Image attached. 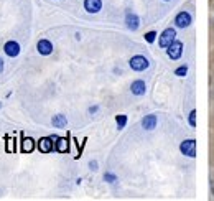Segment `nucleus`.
I'll return each instance as SVG.
<instances>
[{
	"label": "nucleus",
	"mask_w": 214,
	"mask_h": 201,
	"mask_svg": "<svg viewBox=\"0 0 214 201\" xmlns=\"http://www.w3.org/2000/svg\"><path fill=\"white\" fill-rule=\"evenodd\" d=\"M186 71H188L186 66H181V68H178L176 71H175V74H176V76H185V74H186Z\"/></svg>",
	"instance_id": "nucleus-19"
},
{
	"label": "nucleus",
	"mask_w": 214,
	"mask_h": 201,
	"mask_svg": "<svg viewBox=\"0 0 214 201\" xmlns=\"http://www.w3.org/2000/svg\"><path fill=\"white\" fill-rule=\"evenodd\" d=\"M129 64H130V68L134 69V71H145V69L150 66V63L143 55H135V56L130 58Z\"/></svg>",
	"instance_id": "nucleus-1"
},
{
	"label": "nucleus",
	"mask_w": 214,
	"mask_h": 201,
	"mask_svg": "<svg viewBox=\"0 0 214 201\" xmlns=\"http://www.w3.org/2000/svg\"><path fill=\"white\" fill-rule=\"evenodd\" d=\"M84 8L89 13H97L102 8V2L101 0H84Z\"/></svg>",
	"instance_id": "nucleus-8"
},
{
	"label": "nucleus",
	"mask_w": 214,
	"mask_h": 201,
	"mask_svg": "<svg viewBox=\"0 0 214 201\" xmlns=\"http://www.w3.org/2000/svg\"><path fill=\"white\" fill-rule=\"evenodd\" d=\"M56 150L58 152H61V153H66V152L69 150V142H68V139H64V137H58L56 139Z\"/></svg>",
	"instance_id": "nucleus-14"
},
{
	"label": "nucleus",
	"mask_w": 214,
	"mask_h": 201,
	"mask_svg": "<svg viewBox=\"0 0 214 201\" xmlns=\"http://www.w3.org/2000/svg\"><path fill=\"white\" fill-rule=\"evenodd\" d=\"M33 150H35V140L30 139V137H25V139L22 140V152H25V153H31Z\"/></svg>",
	"instance_id": "nucleus-13"
},
{
	"label": "nucleus",
	"mask_w": 214,
	"mask_h": 201,
	"mask_svg": "<svg viewBox=\"0 0 214 201\" xmlns=\"http://www.w3.org/2000/svg\"><path fill=\"white\" fill-rule=\"evenodd\" d=\"M125 23H127L129 30H137L138 25H140V20H138V17H137L135 13L129 12L127 15H125Z\"/></svg>",
	"instance_id": "nucleus-10"
},
{
	"label": "nucleus",
	"mask_w": 214,
	"mask_h": 201,
	"mask_svg": "<svg viewBox=\"0 0 214 201\" xmlns=\"http://www.w3.org/2000/svg\"><path fill=\"white\" fill-rule=\"evenodd\" d=\"M51 137H43V139H40V142H38V149L40 152H43V153H48V152L53 150V142H51Z\"/></svg>",
	"instance_id": "nucleus-11"
},
{
	"label": "nucleus",
	"mask_w": 214,
	"mask_h": 201,
	"mask_svg": "<svg viewBox=\"0 0 214 201\" xmlns=\"http://www.w3.org/2000/svg\"><path fill=\"white\" fill-rule=\"evenodd\" d=\"M3 51H5L7 56H10V58H15V56L20 55V45L17 43V41L10 40V41H7V43L3 45Z\"/></svg>",
	"instance_id": "nucleus-5"
},
{
	"label": "nucleus",
	"mask_w": 214,
	"mask_h": 201,
	"mask_svg": "<svg viewBox=\"0 0 214 201\" xmlns=\"http://www.w3.org/2000/svg\"><path fill=\"white\" fill-rule=\"evenodd\" d=\"M180 150L183 155H186V157H196V140L194 139H186L181 142L180 145Z\"/></svg>",
	"instance_id": "nucleus-3"
},
{
	"label": "nucleus",
	"mask_w": 214,
	"mask_h": 201,
	"mask_svg": "<svg viewBox=\"0 0 214 201\" xmlns=\"http://www.w3.org/2000/svg\"><path fill=\"white\" fill-rule=\"evenodd\" d=\"M155 125H157V115L150 114V115H145V117L142 119V127H143L145 130L155 129Z\"/></svg>",
	"instance_id": "nucleus-12"
},
{
	"label": "nucleus",
	"mask_w": 214,
	"mask_h": 201,
	"mask_svg": "<svg viewBox=\"0 0 214 201\" xmlns=\"http://www.w3.org/2000/svg\"><path fill=\"white\" fill-rule=\"evenodd\" d=\"M145 89H147V86L142 79H137L130 84V91H132L134 96H143V94H145Z\"/></svg>",
	"instance_id": "nucleus-9"
},
{
	"label": "nucleus",
	"mask_w": 214,
	"mask_h": 201,
	"mask_svg": "<svg viewBox=\"0 0 214 201\" xmlns=\"http://www.w3.org/2000/svg\"><path fill=\"white\" fill-rule=\"evenodd\" d=\"M115 121H117V127H119V129H124V125L127 124V115L120 114V115L115 117Z\"/></svg>",
	"instance_id": "nucleus-16"
},
{
	"label": "nucleus",
	"mask_w": 214,
	"mask_h": 201,
	"mask_svg": "<svg viewBox=\"0 0 214 201\" xmlns=\"http://www.w3.org/2000/svg\"><path fill=\"white\" fill-rule=\"evenodd\" d=\"M189 23H191V15L188 12H180L175 17V25L178 28H186L189 27Z\"/></svg>",
	"instance_id": "nucleus-6"
},
{
	"label": "nucleus",
	"mask_w": 214,
	"mask_h": 201,
	"mask_svg": "<svg viewBox=\"0 0 214 201\" xmlns=\"http://www.w3.org/2000/svg\"><path fill=\"white\" fill-rule=\"evenodd\" d=\"M155 36H157L155 31H148V33H145V41L147 43H153V41H155Z\"/></svg>",
	"instance_id": "nucleus-17"
},
{
	"label": "nucleus",
	"mask_w": 214,
	"mask_h": 201,
	"mask_svg": "<svg viewBox=\"0 0 214 201\" xmlns=\"http://www.w3.org/2000/svg\"><path fill=\"white\" fill-rule=\"evenodd\" d=\"M0 107H2V104H0Z\"/></svg>",
	"instance_id": "nucleus-24"
},
{
	"label": "nucleus",
	"mask_w": 214,
	"mask_h": 201,
	"mask_svg": "<svg viewBox=\"0 0 214 201\" xmlns=\"http://www.w3.org/2000/svg\"><path fill=\"white\" fill-rule=\"evenodd\" d=\"M104 180H106V181H109V183H114V181H115V175L106 173V175H104Z\"/></svg>",
	"instance_id": "nucleus-20"
},
{
	"label": "nucleus",
	"mask_w": 214,
	"mask_h": 201,
	"mask_svg": "<svg viewBox=\"0 0 214 201\" xmlns=\"http://www.w3.org/2000/svg\"><path fill=\"white\" fill-rule=\"evenodd\" d=\"M175 40H176V31H175L173 28H166V30H163V33H161L158 43H160L161 48H168Z\"/></svg>",
	"instance_id": "nucleus-2"
},
{
	"label": "nucleus",
	"mask_w": 214,
	"mask_h": 201,
	"mask_svg": "<svg viewBox=\"0 0 214 201\" xmlns=\"http://www.w3.org/2000/svg\"><path fill=\"white\" fill-rule=\"evenodd\" d=\"M89 167H91V170L96 171V170H97V162H96V160H92V162L89 163Z\"/></svg>",
	"instance_id": "nucleus-21"
},
{
	"label": "nucleus",
	"mask_w": 214,
	"mask_h": 201,
	"mask_svg": "<svg viewBox=\"0 0 214 201\" xmlns=\"http://www.w3.org/2000/svg\"><path fill=\"white\" fill-rule=\"evenodd\" d=\"M51 124H53V127H56V129H64V127H66V124H68V121H66V117H64V115L58 114V115H54V117H53Z\"/></svg>",
	"instance_id": "nucleus-15"
},
{
	"label": "nucleus",
	"mask_w": 214,
	"mask_h": 201,
	"mask_svg": "<svg viewBox=\"0 0 214 201\" xmlns=\"http://www.w3.org/2000/svg\"><path fill=\"white\" fill-rule=\"evenodd\" d=\"M3 69H5V63H3V59L0 58V73H3Z\"/></svg>",
	"instance_id": "nucleus-22"
},
{
	"label": "nucleus",
	"mask_w": 214,
	"mask_h": 201,
	"mask_svg": "<svg viewBox=\"0 0 214 201\" xmlns=\"http://www.w3.org/2000/svg\"><path fill=\"white\" fill-rule=\"evenodd\" d=\"M189 124H191L193 127L196 125V111H194V109H193V111L189 112Z\"/></svg>",
	"instance_id": "nucleus-18"
},
{
	"label": "nucleus",
	"mask_w": 214,
	"mask_h": 201,
	"mask_svg": "<svg viewBox=\"0 0 214 201\" xmlns=\"http://www.w3.org/2000/svg\"><path fill=\"white\" fill-rule=\"evenodd\" d=\"M166 53H168V56H170L171 59H180V56L183 55V43L175 40L173 43L166 48Z\"/></svg>",
	"instance_id": "nucleus-4"
},
{
	"label": "nucleus",
	"mask_w": 214,
	"mask_h": 201,
	"mask_svg": "<svg viewBox=\"0 0 214 201\" xmlns=\"http://www.w3.org/2000/svg\"><path fill=\"white\" fill-rule=\"evenodd\" d=\"M36 50L40 55H43V56H48V55H51L53 53V45H51V41L50 40H40L36 43Z\"/></svg>",
	"instance_id": "nucleus-7"
},
{
	"label": "nucleus",
	"mask_w": 214,
	"mask_h": 201,
	"mask_svg": "<svg viewBox=\"0 0 214 201\" xmlns=\"http://www.w3.org/2000/svg\"><path fill=\"white\" fill-rule=\"evenodd\" d=\"M165 2H170V0H165Z\"/></svg>",
	"instance_id": "nucleus-23"
}]
</instances>
